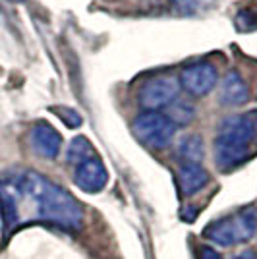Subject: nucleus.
<instances>
[{
	"label": "nucleus",
	"mask_w": 257,
	"mask_h": 259,
	"mask_svg": "<svg viewBox=\"0 0 257 259\" xmlns=\"http://www.w3.org/2000/svg\"><path fill=\"white\" fill-rule=\"evenodd\" d=\"M249 99V87L238 72H228L221 83V103L226 107H240Z\"/></svg>",
	"instance_id": "nucleus-9"
},
{
	"label": "nucleus",
	"mask_w": 257,
	"mask_h": 259,
	"mask_svg": "<svg viewBox=\"0 0 257 259\" xmlns=\"http://www.w3.org/2000/svg\"><path fill=\"white\" fill-rule=\"evenodd\" d=\"M68 162H72V164H79V162L87 161V159H91V157H95V151H93V145L85 140V138H81V136H77L72 140L70 143V147H68Z\"/></svg>",
	"instance_id": "nucleus-12"
},
{
	"label": "nucleus",
	"mask_w": 257,
	"mask_h": 259,
	"mask_svg": "<svg viewBox=\"0 0 257 259\" xmlns=\"http://www.w3.org/2000/svg\"><path fill=\"white\" fill-rule=\"evenodd\" d=\"M172 4L184 14H195V12H203L211 8L215 0H170Z\"/></svg>",
	"instance_id": "nucleus-15"
},
{
	"label": "nucleus",
	"mask_w": 257,
	"mask_h": 259,
	"mask_svg": "<svg viewBox=\"0 0 257 259\" xmlns=\"http://www.w3.org/2000/svg\"><path fill=\"white\" fill-rule=\"evenodd\" d=\"M236 25L240 31H251L257 29V2L251 6H244L236 16Z\"/></svg>",
	"instance_id": "nucleus-14"
},
{
	"label": "nucleus",
	"mask_w": 257,
	"mask_h": 259,
	"mask_svg": "<svg viewBox=\"0 0 257 259\" xmlns=\"http://www.w3.org/2000/svg\"><path fill=\"white\" fill-rule=\"evenodd\" d=\"M257 151V110L234 114L221 122L215 138V161L221 170H232Z\"/></svg>",
	"instance_id": "nucleus-2"
},
{
	"label": "nucleus",
	"mask_w": 257,
	"mask_h": 259,
	"mask_svg": "<svg viewBox=\"0 0 257 259\" xmlns=\"http://www.w3.org/2000/svg\"><path fill=\"white\" fill-rule=\"evenodd\" d=\"M134 134L136 138L151 149H164L170 145L176 134V124L162 112L147 110L134 120Z\"/></svg>",
	"instance_id": "nucleus-4"
},
{
	"label": "nucleus",
	"mask_w": 257,
	"mask_h": 259,
	"mask_svg": "<svg viewBox=\"0 0 257 259\" xmlns=\"http://www.w3.org/2000/svg\"><path fill=\"white\" fill-rule=\"evenodd\" d=\"M107 180H108L107 168H105L103 161L97 155L91 157V159H87V161L79 162L75 166L74 182L85 194H99L107 186Z\"/></svg>",
	"instance_id": "nucleus-7"
},
{
	"label": "nucleus",
	"mask_w": 257,
	"mask_h": 259,
	"mask_svg": "<svg viewBox=\"0 0 257 259\" xmlns=\"http://www.w3.org/2000/svg\"><path fill=\"white\" fill-rule=\"evenodd\" d=\"M257 232V209L244 207L232 215H226L209 223L203 230V236L223 248H232L246 244Z\"/></svg>",
	"instance_id": "nucleus-3"
},
{
	"label": "nucleus",
	"mask_w": 257,
	"mask_h": 259,
	"mask_svg": "<svg viewBox=\"0 0 257 259\" xmlns=\"http://www.w3.org/2000/svg\"><path fill=\"white\" fill-rule=\"evenodd\" d=\"M197 259H223L221 257V253L213 249L211 246H201V248L197 249Z\"/></svg>",
	"instance_id": "nucleus-17"
},
{
	"label": "nucleus",
	"mask_w": 257,
	"mask_h": 259,
	"mask_svg": "<svg viewBox=\"0 0 257 259\" xmlns=\"http://www.w3.org/2000/svg\"><path fill=\"white\" fill-rule=\"evenodd\" d=\"M0 211L6 236L16 228L37 223L64 230H79L83 225L81 203L35 170H22L0 180Z\"/></svg>",
	"instance_id": "nucleus-1"
},
{
	"label": "nucleus",
	"mask_w": 257,
	"mask_h": 259,
	"mask_svg": "<svg viewBox=\"0 0 257 259\" xmlns=\"http://www.w3.org/2000/svg\"><path fill=\"white\" fill-rule=\"evenodd\" d=\"M217 68L209 62H195L186 66L180 74V85L193 97H203L217 85Z\"/></svg>",
	"instance_id": "nucleus-6"
},
{
	"label": "nucleus",
	"mask_w": 257,
	"mask_h": 259,
	"mask_svg": "<svg viewBox=\"0 0 257 259\" xmlns=\"http://www.w3.org/2000/svg\"><path fill=\"white\" fill-rule=\"evenodd\" d=\"M168 108H170V112H168L166 116H168L176 126H178V124H188V122L193 118V114H195L192 105H190L188 101H182V99H176Z\"/></svg>",
	"instance_id": "nucleus-13"
},
{
	"label": "nucleus",
	"mask_w": 257,
	"mask_h": 259,
	"mask_svg": "<svg viewBox=\"0 0 257 259\" xmlns=\"http://www.w3.org/2000/svg\"><path fill=\"white\" fill-rule=\"evenodd\" d=\"M234 259H257V253L253 249H246V251H242V253H238Z\"/></svg>",
	"instance_id": "nucleus-18"
},
{
	"label": "nucleus",
	"mask_w": 257,
	"mask_h": 259,
	"mask_svg": "<svg viewBox=\"0 0 257 259\" xmlns=\"http://www.w3.org/2000/svg\"><path fill=\"white\" fill-rule=\"evenodd\" d=\"M180 85L172 77H157L151 79L140 89V105L147 110L159 112L161 108H168L178 99Z\"/></svg>",
	"instance_id": "nucleus-5"
},
{
	"label": "nucleus",
	"mask_w": 257,
	"mask_h": 259,
	"mask_svg": "<svg viewBox=\"0 0 257 259\" xmlns=\"http://www.w3.org/2000/svg\"><path fill=\"white\" fill-rule=\"evenodd\" d=\"M56 112H58V116L64 120L66 126L68 128H77V126H81V116L75 112V110H72V108H54Z\"/></svg>",
	"instance_id": "nucleus-16"
},
{
	"label": "nucleus",
	"mask_w": 257,
	"mask_h": 259,
	"mask_svg": "<svg viewBox=\"0 0 257 259\" xmlns=\"http://www.w3.org/2000/svg\"><path fill=\"white\" fill-rule=\"evenodd\" d=\"M178 182L184 195H193L201 192L209 184V172L197 162H182L178 172Z\"/></svg>",
	"instance_id": "nucleus-10"
},
{
	"label": "nucleus",
	"mask_w": 257,
	"mask_h": 259,
	"mask_svg": "<svg viewBox=\"0 0 257 259\" xmlns=\"http://www.w3.org/2000/svg\"><path fill=\"white\" fill-rule=\"evenodd\" d=\"M178 157L182 162H197L201 164L205 157V145L203 140L199 136H186L180 143H178Z\"/></svg>",
	"instance_id": "nucleus-11"
},
{
	"label": "nucleus",
	"mask_w": 257,
	"mask_h": 259,
	"mask_svg": "<svg viewBox=\"0 0 257 259\" xmlns=\"http://www.w3.org/2000/svg\"><path fill=\"white\" fill-rule=\"evenodd\" d=\"M29 140L33 151L45 159H56L62 149V136L49 122H37L31 128Z\"/></svg>",
	"instance_id": "nucleus-8"
}]
</instances>
